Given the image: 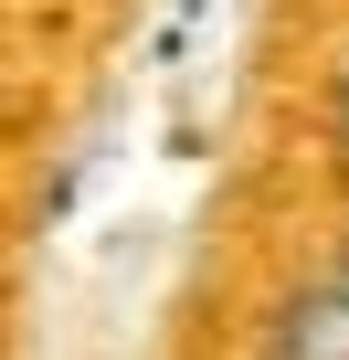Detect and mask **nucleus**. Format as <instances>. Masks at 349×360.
<instances>
[{
	"label": "nucleus",
	"mask_w": 349,
	"mask_h": 360,
	"mask_svg": "<svg viewBox=\"0 0 349 360\" xmlns=\"http://www.w3.org/2000/svg\"><path fill=\"white\" fill-rule=\"evenodd\" d=\"M254 360H349V255L307 265V276L275 297V318H265V349H254Z\"/></svg>",
	"instance_id": "obj_1"
},
{
	"label": "nucleus",
	"mask_w": 349,
	"mask_h": 360,
	"mask_svg": "<svg viewBox=\"0 0 349 360\" xmlns=\"http://www.w3.org/2000/svg\"><path fill=\"white\" fill-rule=\"evenodd\" d=\"M338 159H349V75H338Z\"/></svg>",
	"instance_id": "obj_2"
}]
</instances>
